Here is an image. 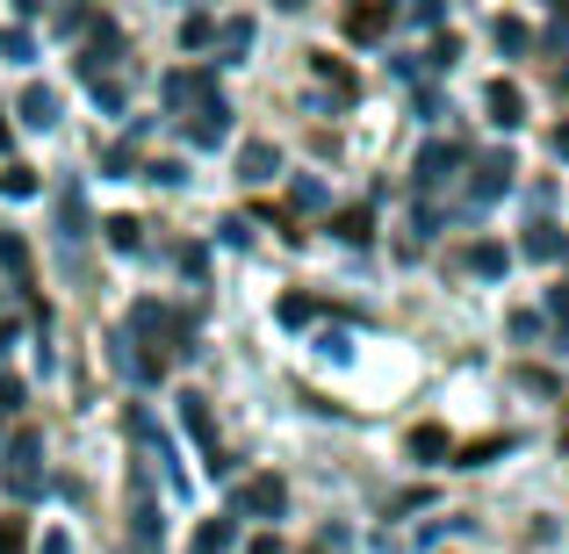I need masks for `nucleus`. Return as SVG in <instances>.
Segmentation results:
<instances>
[{
	"instance_id": "obj_26",
	"label": "nucleus",
	"mask_w": 569,
	"mask_h": 554,
	"mask_svg": "<svg viewBox=\"0 0 569 554\" xmlns=\"http://www.w3.org/2000/svg\"><path fill=\"white\" fill-rule=\"evenodd\" d=\"M0 554H22V526H14V518L0 526Z\"/></svg>"
},
{
	"instance_id": "obj_12",
	"label": "nucleus",
	"mask_w": 569,
	"mask_h": 554,
	"mask_svg": "<svg viewBox=\"0 0 569 554\" xmlns=\"http://www.w3.org/2000/svg\"><path fill=\"white\" fill-rule=\"evenodd\" d=\"M238 173H246V181H274V173H281L274 144H246V152H238Z\"/></svg>"
},
{
	"instance_id": "obj_17",
	"label": "nucleus",
	"mask_w": 569,
	"mask_h": 554,
	"mask_svg": "<svg viewBox=\"0 0 569 554\" xmlns=\"http://www.w3.org/2000/svg\"><path fill=\"white\" fill-rule=\"evenodd\" d=\"M527 252H533V260H556V252H562V238H556V223H533V238H527Z\"/></svg>"
},
{
	"instance_id": "obj_27",
	"label": "nucleus",
	"mask_w": 569,
	"mask_h": 554,
	"mask_svg": "<svg viewBox=\"0 0 569 554\" xmlns=\"http://www.w3.org/2000/svg\"><path fill=\"white\" fill-rule=\"evenodd\" d=\"M556 159H569V123H562V130H556Z\"/></svg>"
},
{
	"instance_id": "obj_30",
	"label": "nucleus",
	"mask_w": 569,
	"mask_h": 554,
	"mask_svg": "<svg viewBox=\"0 0 569 554\" xmlns=\"http://www.w3.org/2000/svg\"><path fill=\"white\" fill-rule=\"evenodd\" d=\"M556 14H569V0H556Z\"/></svg>"
},
{
	"instance_id": "obj_18",
	"label": "nucleus",
	"mask_w": 569,
	"mask_h": 554,
	"mask_svg": "<svg viewBox=\"0 0 569 554\" xmlns=\"http://www.w3.org/2000/svg\"><path fill=\"white\" fill-rule=\"evenodd\" d=\"M0 51H8L14 66H29V58H37V43H29V29H8V37H0Z\"/></svg>"
},
{
	"instance_id": "obj_22",
	"label": "nucleus",
	"mask_w": 569,
	"mask_h": 554,
	"mask_svg": "<svg viewBox=\"0 0 569 554\" xmlns=\"http://www.w3.org/2000/svg\"><path fill=\"white\" fill-rule=\"evenodd\" d=\"M0 188H8V194H37V173H29V167H8V173H0Z\"/></svg>"
},
{
	"instance_id": "obj_20",
	"label": "nucleus",
	"mask_w": 569,
	"mask_h": 554,
	"mask_svg": "<svg viewBox=\"0 0 569 554\" xmlns=\"http://www.w3.org/2000/svg\"><path fill=\"white\" fill-rule=\"evenodd\" d=\"M109 245L116 252H138V223H130V216H109Z\"/></svg>"
},
{
	"instance_id": "obj_9",
	"label": "nucleus",
	"mask_w": 569,
	"mask_h": 554,
	"mask_svg": "<svg viewBox=\"0 0 569 554\" xmlns=\"http://www.w3.org/2000/svg\"><path fill=\"white\" fill-rule=\"evenodd\" d=\"M519 115H527V94H519L512 80H498V87H490V123H505V130H512Z\"/></svg>"
},
{
	"instance_id": "obj_15",
	"label": "nucleus",
	"mask_w": 569,
	"mask_h": 554,
	"mask_svg": "<svg viewBox=\"0 0 569 554\" xmlns=\"http://www.w3.org/2000/svg\"><path fill=\"white\" fill-rule=\"evenodd\" d=\"M411 454H418V461H440V454H447V432H440V425H418V432H411Z\"/></svg>"
},
{
	"instance_id": "obj_13",
	"label": "nucleus",
	"mask_w": 569,
	"mask_h": 554,
	"mask_svg": "<svg viewBox=\"0 0 569 554\" xmlns=\"http://www.w3.org/2000/svg\"><path fill=\"white\" fill-rule=\"evenodd\" d=\"M339 238H347V245H361L368 231H376V216H368V209H339V223H332Z\"/></svg>"
},
{
	"instance_id": "obj_2",
	"label": "nucleus",
	"mask_w": 569,
	"mask_h": 554,
	"mask_svg": "<svg viewBox=\"0 0 569 554\" xmlns=\"http://www.w3.org/2000/svg\"><path fill=\"white\" fill-rule=\"evenodd\" d=\"M188 138H194V144H223V138H231V109H223V101H217V94H209V101H202V109H194V123H188Z\"/></svg>"
},
{
	"instance_id": "obj_16",
	"label": "nucleus",
	"mask_w": 569,
	"mask_h": 554,
	"mask_svg": "<svg viewBox=\"0 0 569 554\" xmlns=\"http://www.w3.org/2000/svg\"><path fill=\"white\" fill-rule=\"evenodd\" d=\"M223 547H231V518H209L202 541H194V554H223Z\"/></svg>"
},
{
	"instance_id": "obj_8",
	"label": "nucleus",
	"mask_w": 569,
	"mask_h": 554,
	"mask_svg": "<svg viewBox=\"0 0 569 554\" xmlns=\"http://www.w3.org/2000/svg\"><path fill=\"white\" fill-rule=\"evenodd\" d=\"M159 94H167L173 109H194V101H209L217 87H209V72H167V87H159Z\"/></svg>"
},
{
	"instance_id": "obj_11",
	"label": "nucleus",
	"mask_w": 569,
	"mask_h": 554,
	"mask_svg": "<svg viewBox=\"0 0 569 554\" xmlns=\"http://www.w3.org/2000/svg\"><path fill=\"white\" fill-rule=\"evenodd\" d=\"M22 123L29 130H51L58 123V94H51V87H29V94H22Z\"/></svg>"
},
{
	"instance_id": "obj_3",
	"label": "nucleus",
	"mask_w": 569,
	"mask_h": 554,
	"mask_svg": "<svg viewBox=\"0 0 569 554\" xmlns=\"http://www.w3.org/2000/svg\"><path fill=\"white\" fill-rule=\"evenodd\" d=\"M512 152H490V159H476V202H490V194H505L512 188Z\"/></svg>"
},
{
	"instance_id": "obj_25",
	"label": "nucleus",
	"mask_w": 569,
	"mask_h": 554,
	"mask_svg": "<svg viewBox=\"0 0 569 554\" xmlns=\"http://www.w3.org/2000/svg\"><path fill=\"white\" fill-rule=\"evenodd\" d=\"M426 58H432V66H440V72H447V66H455V58H461V37H440V43H432V51H426Z\"/></svg>"
},
{
	"instance_id": "obj_28",
	"label": "nucleus",
	"mask_w": 569,
	"mask_h": 554,
	"mask_svg": "<svg viewBox=\"0 0 569 554\" xmlns=\"http://www.w3.org/2000/svg\"><path fill=\"white\" fill-rule=\"evenodd\" d=\"M274 8H289V14H296V8H310V0H274Z\"/></svg>"
},
{
	"instance_id": "obj_19",
	"label": "nucleus",
	"mask_w": 569,
	"mask_h": 554,
	"mask_svg": "<svg viewBox=\"0 0 569 554\" xmlns=\"http://www.w3.org/2000/svg\"><path fill=\"white\" fill-rule=\"evenodd\" d=\"M0 260H8V274H14V281H29V252H22V238H0Z\"/></svg>"
},
{
	"instance_id": "obj_5",
	"label": "nucleus",
	"mask_w": 569,
	"mask_h": 554,
	"mask_svg": "<svg viewBox=\"0 0 569 554\" xmlns=\"http://www.w3.org/2000/svg\"><path fill=\"white\" fill-rule=\"evenodd\" d=\"M455 167H461V152L455 144H426V159H418V188H440V181H455Z\"/></svg>"
},
{
	"instance_id": "obj_14",
	"label": "nucleus",
	"mask_w": 569,
	"mask_h": 554,
	"mask_svg": "<svg viewBox=\"0 0 569 554\" xmlns=\"http://www.w3.org/2000/svg\"><path fill=\"white\" fill-rule=\"evenodd\" d=\"M527 43H533V29L519 14H498V51H527Z\"/></svg>"
},
{
	"instance_id": "obj_7",
	"label": "nucleus",
	"mask_w": 569,
	"mask_h": 554,
	"mask_svg": "<svg viewBox=\"0 0 569 554\" xmlns=\"http://www.w3.org/2000/svg\"><path fill=\"white\" fill-rule=\"evenodd\" d=\"M116 51H123V37L101 22L94 37H87V51H80V72H87V80H101V66H116Z\"/></svg>"
},
{
	"instance_id": "obj_24",
	"label": "nucleus",
	"mask_w": 569,
	"mask_h": 554,
	"mask_svg": "<svg viewBox=\"0 0 569 554\" xmlns=\"http://www.w3.org/2000/svg\"><path fill=\"white\" fill-rule=\"evenodd\" d=\"M318 80H332L339 94H353V72H347V66H332V58H318Z\"/></svg>"
},
{
	"instance_id": "obj_23",
	"label": "nucleus",
	"mask_w": 569,
	"mask_h": 554,
	"mask_svg": "<svg viewBox=\"0 0 569 554\" xmlns=\"http://www.w3.org/2000/svg\"><path fill=\"white\" fill-rule=\"evenodd\" d=\"M144 181H159V188H173V181H181V159H152V167H144Z\"/></svg>"
},
{
	"instance_id": "obj_21",
	"label": "nucleus",
	"mask_w": 569,
	"mask_h": 554,
	"mask_svg": "<svg viewBox=\"0 0 569 554\" xmlns=\"http://www.w3.org/2000/svg\"><path fill=\"white\" fill-rule=\"evenodd\" d=\"M469 266H476V274H498V266H505V245H476Z\"/></svg>"
},
{
	"instance_id": "obj_10",
	"label": "nucleus",
	"mask_w": 569,
	"mask_h": 554,
	"mask_svg": "<svg viewBox=\"0 0 569 554\" xmlns=\"http://www.w3.org/2000/svg\"><path fill=\"white\" fill-rule=\"evenodd\" d=\"M209 37H217V51L231 58V66L252 51V22H246V14H231V22H223V29H209Z\"/></svg>"
},
{
	"instance_id": "obj_4",
	"label": "nucleus",
	"mask_w": 569,
	"mask_h": 554,
	"mask_svg": "<svg viewBox=\"0 0 569 554\" xmlns=\"http://www.w3.org/2000/svg\"><path fill=\"white\" fill-rule=\"evenodd\" d=\"M389 29V0H361V8H347V37L353 43H376Z\"/></svg>"
},
{
	"instance_id": "obj_1",
	"label": "nucleus",
	"mask_w": 569,
	"mask_h": 554,
	"mask_svg": "<svg viewBox=\"0 0 569 554\" xmlns=\"http://www.w3.org/2000/svg\"><path fill=\"white\" fill-rule=\"evenodd\" d=\"M8 483L22 490H37V432H14V446H8Z\"/></svg>"
},
{
	"instance_id": "obj_6",
	"label": "nucleus",
	"mask_w": 569,
	"mask_h": 554,
	"mask_svg": "<svg viewBox=\"0 0 569 554\" xmlns=\"http://www.w3.org/2000/svg\"><path fill=\"white\" fill-rule=\"evenodd\" d=\"M238 512H260V518H281V483H274V475H252V483L238 490Z\"/></svg>"
},
{
	"instance_id": "obj_29",
	"label": "nucleus",
	"mask_w": 569,
	"mask_h": 554,
	"mask_svg": "<svg viewBox=\"0 0 569 554\" xmlns=\"http://www.w3.org/2000/svg\"><path fill=\"white\" fill-rule=\"evenodd\" d=\"M0 152H8V123H0Z\"/></svg>"
}]
</instances>
